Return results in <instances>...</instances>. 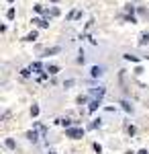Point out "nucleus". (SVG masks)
I'll return each mask as SVG.
<instances>
[{"mask_svg":"<svg viewBox=\"0 0 149 154\" xmlns=\"http://www.w3.org/2000/svg\"><path fill=\"white\" fill-rule=\"evenodd\" d=\"M29 70L33 72V74H43V64H41V62H33V64L29 66Z\"/></svg>","mask_w":149,"mask_h":154,"instance_id":"39448f33","label":"nucleus"},{"mask_svg":"<svg viewBox=\"0 0 149 154\" xmlns=\"http://www.w3.org/2000/svg\"><path fill=\"white\" fill-rule=\"evenodd\" d=\"M125 21H127V23H131V25H137V19H135L133 14H127V17H125Z\"/></svg>","mask_w":149,"mask_h":154,"instance_id":"6ab92c4d","label":"nucleus"},{"mask_svg":"<svg viewBox=\"0 0 149 154\" xmlns=\"http://www.w3.org/2000/svg\"><path fill=\"white\" fill-rule=\"evenodd\" d=\"M90 76L92 78H100V76H104V66H92L90 68Z\"/></svg>","mask_w":149,"mask_h":154,"instance_id":"7ed1b4c3","label":"nucleus"},{"mask_svg":"<svg viewBox=\"0 0 149 154\" xmlns=\"http://www.w3.org/2000/svg\"><path fill=\"white\" fill-rule=\"evenodd\" d=\"M37 37H39V33H37V31H35V29H33V31H31L29 35L25 37V41H37Z\"/></svg>","mask_w":149,"mask_h":154,"instance_id":"ddd939ff","label":"nucleus"},{"mask_svg":"<svg viewBox=\"0 0 149 154\" xmlns=\"http://www.w3.org/2000/svg\"><path fill=\"white\" fill-rule=\"evenodd\" d=\"M135 8H137V6H133V4L129 2V4L125 6V12H127V14H133V12H135Z\"/></svg>","mask_w":149,"mask_h":154,"instance_id":"a211bd4d","label":"nucleus"},{"mask_svg":"<svg viewBox=\"0 0 149 154\" xmlns=\"http://www.w3.org/2000/svg\"><path fill=\"white\" fill-rule=\"evenodd\" d=\"M57 72H59V66H55V64H51V66L47 68V74H49V76H55Z\"/></svg>","mask_w":149,"mask_h":154,"instance_id":"f8f14e48","label":"nucleus"},{"mask_svg":"<svg viewBox=\"0 0 149 154\" xmlns=\"http://www.w3.org/2000/svg\"><path fill=\"white\" fill-rule=\"evenodd\" d=\"M137 43L141 45V48H145V45H147V43H149V31H143V33L139 35V41H137Z\"/></svg>","mask_w":149,"mask_h":154,"instance_id":"0eeeda50","label":"nucleus"},{"mask_svg":"<svg viewBox=\"0 0 149 154\" xmlns=\"http://www.w3.org/2000/svg\"><path fill=\"white\" fill-rule=\"evenodd\" d=\"M102 125V119L98 117V119H92V123L88 125V130H96V128H100Z\"/></svg>","mask_w":149,"mask_h":154,"instance_id":"9b49d317","label":"nucleus"},{"mask_svg":"<svg viewBox=\"0 0 149 154\" xmlns=\"http://www.w3.org/2000/svg\"><path fill=\"white\" fill-rule=\"evenodd\" d=\"M100 105H102V99H90L88 111H90V113H94V111H98V109H100Z\"/></svg>","mask_w":149,"mask_h":154,"instance_id":"20e7f679","label":"nucleus"},{"mask_svg":"<svg viewBox=\"0 0 149 154\" xmlns=\"http://www.w3.org/2000/svg\"><path fill=\"white\" fill-rule=\"evenodd\" d=\"M59 51H61L59 45H55V48H47L45 49V56H55V54H59Z\"/></svg>","mask_w":149,"mask_h":154,"instance_id":"9d476101","label":"nucleus"},{"mask_svg":"<svg viewBox=\"0 0 149 154\" xmlns=\"http://www.w3.org/2000/svg\"><path fill=\"white\" fill-rule=\"evenodd\" d=\"M4 146H6L8 150H14V148H16V142H14L12 138H6V142H4Z\"/></svg>","mask_w":149,"mask_h":154,"instance_id":"4468645a","label":"nucleus"},{"mask_svg":"<svg viewBox=\"0 0 149 154\" xmlns=\"http://www.w3.org/2000/svg\"><path fill=\"white\" fill-rule=\"evenodd\" d=\"M21 76H23V78H29V76H31V70H29V68L21 70Z\"/></svg>","mask_w":149,"mask_h":154,"instance_id":"4be33fe9","label":"nucleus"},{"mask_svg":"<svg viewBox=\"0 0 149 154\" xmlns=\"http://www.w3.org/2000/svg\"><path fill=\"white\" fill-rule=\"evenodd\" d=\"M39 115V105H33L31 107V117H37Z\"/></svg>","mask_w":149,"mask_h":154,"instance_id":"aec40b11","label":"nucleus"},{"mask_svg":"<svg viewBox=\"0 0 149 154\" xmlns=\"http://www.w3.org/2000/svg\"><path fill=\"white\" fill-rule=\"evenodd\" d=\"M123 58H125L127 62H139V56H133V54H125Z\"/></svg>","mask_w":149,"mask_h":154,"instance_id":"dca6fc26","label":"nucleus"},{"mask_svg":"<svg viewBox=\"0 0 149 154\" xmlns=\"http://www.w3.org/2000/svg\"><path fill=\"white\" fill-rule=\"evenodd\" d=\"M69 86H74V80H66L63 82V88H69Z\"/></svg>","mask_w":149,"mask_h":154,"instance_id":"a878e982","label":"nucleus"},{"mask_svg":"<svg viewBox=\"0 0 149 154\" xmlns=\"http://www.w3.org/2000/svg\"><path fill=\"white\" fill-rule=\"evenodd\" d=\"M39 138H41V134H37L35 130H31V131H27V140L29 142H33V144H37L39 142Z\"/></svg>","mask_w":149,"mask_h":154,"instance_id":"423d86ee","label":"nucleus"},{"mask_svg":"<svg viewBox=\"0 0 149 154\" xmlns=\"http://www.w3.org/2000/svg\"><path fill=\"white\" fill-rule=\"evenodd\" d=\"M94 150H96V154H102V146L98 142H94Z\"/></svg>","mask_w":149,"mask_h":154,"instance_id":"5701e85b","label":"nucleus"},{"mask_svg":"<svg viewBox=\"0 0 149 154\" xmlns=\"http://www.w3.org/2000/svg\"><path fill=\"white\" fill-rule=\"evenodd\" d=\"M47 154H55V152H53V150H49V152H47Z\"/></svg>","mask_w":149,"mask_h":154,"instance_id":"c85d7f7f","label":"nucleus"},{"mask_svg":"<svg viewBox=\"0 0 149 154\" xmlns=\"http://www.w3.org/2000/svg\"><path fill=\"white\" fill-rule=\"evenodd\" d=\"M84 134H86L84 128H69V130H66V136L72 138V140H82V138H84Z\"/></svg>","mask_w":149,"mask_h":154,"instance_id":"f257e3e1","label":"nucleus"},{"mask_svg":"<svg viewBox=\"0 0 149 154\" xmlns=\"http://www.w3.org/2000/svg\"><path fill=\"white\" fill-rule=\"evenodd\" d=\"M121 105H123V109H125L127 113H133V105H131L129 101H121Z\"/></svg>","mask_w":149,"mask_h":154,"instance_id":"2eb2a0df","label":"nucleus"},{"mask_svg":"<svg viewBox=\"0 0 149 154\" xmlns=\"http://www.w3.org/2000/svg\"><path fill=\"white\" fill-rule=\"evenodd\" d=\"M33 125H35V130L39 131V134H41V138H45V136H47V128H45V125H41L39 121H35Z\"/></svg>","mask_w":149,"mask_h":154,"instance_id":"6e6552de","label":"nucleus"},{"mask_svg":"<svg viewBox=\"0 0 149 154\" xmlns=\"http://www.w3.org/2000/svg\"><path fill=\"white\" fill-rule=\"evenodd\" d=\"M55 123H59V125H63V128H66V130H69V128H72V119H55Z\"/></svg>","mask_w":149,"mask_h":154,"instance_id":"1a4fd4ad","label":"nucleus"},{"mask_svg":"<svg viewBox=\"0 0 149 154\" xmlns=\"http://www.w3.org/2000/svg\"><path fill=\"white\" fill-rule=\"evenodd\" d=\"M6 2H10V4H12V2H14V0H6Z\"/></svg>","mask_w":149,"mask_h":154,"instance_id":"7c9ffc66","label":"nucleus"},{"mask_svg":"<svg viewBox=\"0 0 149 154\" xmlns=\"http://www.w3.org/2000/svg\"><path fill=\"white\" fill-rule=\"evenodd\" d=\"M51 17H59V8H57V6L51 8Z\"/></svg>","mask_w":149,"mask_h":154,"instance_id":"393cba45","label":"nucleus"},{"mask_svg":"<svg viewBox=\"0 0 149 154\" xmlns=\"http://www.w3.org/2000/svg\"><path fill=\"white\" fill-rule=\"evenodd\" d=\"M45 11H47V8L43 6V4H35V12H41V14H43Z\"/></svg>","mask_w":149,"mask_h":154,"instance_id":"412c9836","label":"nucleus"},{"mask_svg":"<svg viewBox=\"0 0 149 154\" xmlns=\"http://www.w3.org/2000/svg\"><path fill=\"white\" fill-rule=\"evenodd\" d=\"M14 17H16V11H14V8H8V11H6V19H8V21H12Z\"/></svg>","mask_w":149,"mask_h":154,"instance_id":"f3484780","label":"nucleus"},{"mask_svg":"<svg viewBox=\"0 0 149 154\" xmlns=\"http://www.w3.org/2000/svg\"><path fill=\"white\" fill-rule=\"evenodd\" d=\"M84 103H88V97H78V105H84Z\"/></svg>","mask_w":149,"mask_h":154,"instance_id":"b1692460","label":"nucleus"},{"mask_svg":"<svg viewBox=\"0 0 149 154\" xmlns=\"http://www.w3.org/2000/svg\"><path fill=\"white\" fill-rule=\"evenodd\" d=\"M92 25H94V19H90V21L86 23V29H92Z\"/></svg>","mask_w":149,"mask_h":154,"instance_id":"bb28decb","label":"nucleus"},{"mask_svg":"<svg viewBox=\"0 0 149 154\" xmlns=\"http://www.w3.org/2000/svg\"><path fill=\"white\" fill-rule=\"evenodd\" d=\"M125 154H135V152H131V150H129V152H125Z\"/></svg>","mask_w":149,"mask_h":154,"instance_id":"c756f323","label":"nucleus"},{"mask_svg":"<svg viewBox=\"0 0 149 154\" xmlns=\"http://www.w3.org/2000/svg\"><path fill=\"white\" fill-rule=\"evenodd\" d=\"M137 154H149V152H147V150H145V148H143V150H139Z\"/></svg>","mask_w":149,"mask_h":154,"instance_id":"cd10ccee","label":"nucleus"},{"mask_svg":"<svg viewBox=\"0 0 149 154\" xmlns=\"http://www.w3.org/2000/svg\"><path fill=\"white\" fill-rule=\"evenodd\" d=\"M106 95V88L104 86H96V88H90V99H102Z\"/></svg>","mask_w":149,"mask_h":154,"instance_id":"f03ea898","label":"nucleus"}]
</instances>
